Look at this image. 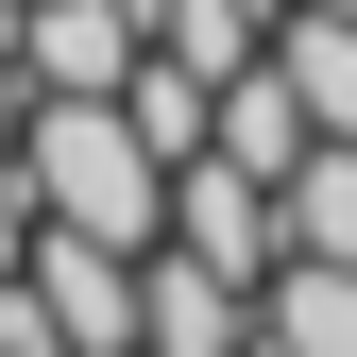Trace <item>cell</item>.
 <instances>
[{
	"instance_id": "cell-1",
	"label": "cell",
	"mask_w": 357,
	"mask_h": 357,
	"mask_svg": "<svg viewBox=\"0 0 357 357\" xmlns=\"http://www.w3.org/2000/svg\"><path fill=\"white\" fill-rule=\"evenodd\" d=\"M17 170H34V204H52V221H85V238H119V255L170 238V153L137 137V102H68V85H34Z\"/></svg>"
},
{
	"instance_id": "cell-2",
	"label": "cell",
	"mask_w": 357,
	"mask_h": 357,
	"mask_svg": "<svg viewBox=\"0 0 357 357\" xmlns=\"http://www.w3.org/2000/svg\"><path fill=\"white\" fill-rule=\"evenodd\" d=\"M170 238L221 255L238 289H273V273H289V188H255L238 153H188V170H170Z\"/></svg>"
},
{
	"instance_id": "cell-3",
	"label": "cell",
	"mask_w": 357,
	"mask_h": 357,
	"mask_svg": "<svg viewBox=\"0 0 357 357\" xmlns=\"http://www.w3.org/2000/svg\"><path fill=\"white\" fill-rule=\"evenodd\" d=\"M137 357H255V289L221 273V255L153 238L137 255Z\"/></svg>"
},
{
	"instance_id": "cell-4",
	"label": "cell",
	"mask_w": 357,
	"mask_h": 357,
	"mask_svg": "<svg viewBox=\"0 0 357 357\" xmlns=\"http://www.w3.org/2000/svg\"><path fill=\"white\" fill-rule=\"evenodd\" d=\"M34 289H52L68 357H137V255L85 238V221H34Z\"/></svg>"
},
{
	"instance_id": "cell-5",
	"label": "cell",
	"mask_w": 357,
	"mask_h": 357,
	"mask_svg": "<svg viewBox=\"0 0 357 357\" xmlns=\"http://www.w3.org/2000/svg\"><path fill=\"white\" fill-rule=\"evenodd\" d=\"M204 153H238V170H255V188H289V170H306V153H324V119H306V85H289L273 52H255L238 85H221V137H204Z\"/></svg>"
},
{
	"instance_id": "cell-6",
	"label": "cell",
	"mask_w": 357,
	"mask_h": 357,
	"mask_svg": "<svg viewBox=\"0 0 357 357\" xmlns=\"http://www.w3.org/2000/svg\"><path fill=\"white\" fill-rule=\"evenodd\" d=\"M273 68L306 85L324 137H357V0H289V17H273Z\"/></svg>"
},
{
	"instance_id": "cell-7",
	"label": "cell",
	"mask_w": 357,
	"mask_h": 357,
	"mask_svg": "<svg viewBox=\"0 0 357 357\" xmlns=\"http://www.w3.org/2000/svg\"><path fill=\"white\" fill-rule=\"evenodd\" d=\"M255 340L273 357H357V273L340 255H289V273L255 289Z\"/></svg>"
},
{
	"instance_id": "cell-8",
	"label": "cell",
	"mask_w": 357,
	"mask_h": 357,
	"mask_svg": "<svg viewBox=\"0 0 357 357\" xmlns=\"http://www.w3.org/2000/svg\"><path fill=\"white\" fill-rule=\"evenodd\" d=\"M289 255H340V273H357V137H324L289 170Z\"/></svg>"
},
{
	"instance_id": "cell-9",
	"label": "cell",
	"mask_w": 357,
	"mask_h": 357,
	"mask_svg": "<svg viewBox=\"0 0 357 357\" xmlns=\"http://www.w3.org/2000/svg\"><path fill=\"white\" fill-rule=\"evenodd\" d=\"M34 221H52V204H34V170L0 153V273H17V255H34Z\"/></svg>"
},
{
	"instance_id": "cell-10",
	"label": "cell",
	"mask_w": 357,
	"mask_h": 357,
	"mask_svg": "<svg viewBox=\"0 0 357 357\" xmlns=\"http://www.w3.org/2000/svg\"><path fill=\"white\" fill-rule=\"evenodd\" d=\"M17 119H34V68H17V17H0V153H17Z\"/></svg>"
},
{
	"instance_id": "cell-11",
	"label": "cell",
	"mask_w": 357,
	"mask_h": 357,
	"mask_svg": "<svg viewBox=\"0 0 357 357\" xmlns=\"http://www.w3.org/2000/svg\"><path fill=\"white\" fill-rule=\"evenodd\" d=\"M255 357H273V340H255Z\"/></svg>"
}]
</instances>
